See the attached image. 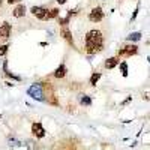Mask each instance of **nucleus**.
I'll return each instance as SVG.
<instances>
[{
	"label": "nucleus",
	"mask_w": 150,
	"mask_h": 150,
	"mask_svg": "<svg viewBox=\"0 0 150 150\" xmlns=\"http://www.w3.org/2000/svg\"><path fill=\"white\" fill-rule=\"evenodd\" d=\"M17 2H20V0H8V3H9V5H12V3H17Z\"/></svg>",
	"instance_id": "6ab92c4d"
},
{
	"label": "nucleus",
	"mask_w": 150,
	"mask_h": 150,
	"mask_svg": "<svg viewBox=\"0 0 150 150\" xmlns=\"http://www.w3.org/2000/svg\"><path fill=\"white\" fill-rule=\"evenodd\" d=\"M11 35V24L9 23H3L2 26H0V42L6 41Z\"/></svg>",
	"instance_id": "423d86ee"
},
{
	"label": "nucleus",
	"mask_w": 150,
	"mask_h": 150,
	"mask_svg": "<svg viewBox=\"0 0 150 150\" xmlns=\"http://www.w3.org/2000/svg\"><path fill=\"white\" fill-rule=\"evenodd\" d=\"M80 102H81V105L90 107V105H92V99H90V96H87V95H83V96L80 98Z\"/></svg>",
	"instance_id": "f8f14e48"
},
{
	"label": "nucleus",
	"mask_w": 150,
	"mask_h": 150,
	"mask_svg": "<svg viewBox=\"0 0 150 150\" xmlns=\"http://www.w3.org/2000/svg\"><path fill=\"white\" fill-rule=\"evenodd\" d=\"M119 62H120V59H119V57H110V59L105 62V68H107V69H112V68H116V66L119 65Z\"/></svg>",
	"instance_id": "9d476101"
},
{
	"label": "nucleus",
	"mask_w": 150,
	"mask_h": 150,
	"mask_svg": "<svg viewBox=\"0 0 150 150\" xmlns=\"http://www.w3.org/2000/svg\"><path fill=\"white\" fill-rule=\"evenodd\" d=\"M57 17H59V9L48 11V20H53V18H57Z\"/></svg>",
	"instance_id": "dca6fc26"
},
{
	"label": "nucleus",
	"mask_w": 150,
	"mask_h": 150,
	"mask_svg": "<svg viewBox=\"0 0 150 150\" xmlns=\"http://www.w3.org/2000/svg\"><path fill=\"white\" fill-rule=\"evenodd\" d=\"M30 12H32V15H35L39 20H45V21L48 20V9H45L42 6H33L30 9Z\"/></svg>",
	"instance_id": "7ed1b4c3"
},
{
	"label": "nucleus",
	"mask_w": 150,
	"mask_h": 150,
	"mask_svg": "<svg viewBox=\"0 0 150 150\" xmlns=\"http://www.w3.org/2000/svg\"><path fill=\"white\" fill-rule=\"evenodd\" d=\"M62 36H63L65 39L74 47V38H72V33L69 32V29H68L66 26H63V29H62Z\"/></svg>",
	"instance_id": "1a4fd4ad"
},
{
	"label": "nucleus",
	"mask_w": 150,
	"mask_h": 150,
	"mask_svg": "<svg viewBox=\"0 0 150 150\" xmlns=\"http://www.w3.org/2000/svg\"><path fill=\"white\" fill-rule=\"evenodd\" d=\"M0 119H2V114H0Z\"/></svg>",
	"instance_id": "412c9836"
},
{
	"label": "nucleus",
	"mask_w": 150,
	"mask_h": 150,
	"mask_svg": "<svg viewBox=\"0 0 150 150\" xmlns=\"http://www.w3.org/2000/svg\"><path fill=\"white\" fill-rule=\"evenodd\" d=\"M138 53V47L135 44H131V45H125L119 50V56H134Z\"/></svg>",
	"instance_id": "20e7f679"
},
{
	"label": "nucleus",
	"mask_w": 150,
	"mask_h": 150,
	"mask_svg": "<svg viewBox=\"0 0 150 150\" xmlns=\"http://www.w3.org/2000/svg\"><path fill=\"white\" fill-rule=\"evenodd\" d=\"M56 2L60 3V5H65V3H66V0H56Z\"/></svg>",
	"instance_id": "a211bd4d"
},
{
	"label": "nucleus",
	"mask_w": 150,
	"mask_h": 150,
	"mask_svg": "<svg viewBox=\"0 0 150 150\" xmlns=\"http://www.w3.org/2000/svg\"><path fill=\"white\" fill-rule=\"evenodd\" d=\"M126 39L131 41V42H132V41H140V39H141V33H140V32H134V33H131L129 36H126Z\"/></svg>",
	"instance_id": "ddd939ff"
},
{
	"label": "nucleus",
	"mask_w": 150,
	"mask_h": 150,
	"mask_svg": "<svg viewBox=\"0 0 150 150\" xmlns=\"http://www.w3.org/2000/svg\"><path fill=\"white\" fill-rule=\"evenodd\" d=\"M104 18V12H102V8L101 6H96L92 9V12L89 14V20L93 21V23H99Z\"/></svg>",
	"instance_id": "39448f33"
},
{
	"label": "nucleus",
	"mask_w": 150,
	"mask_h": 150,
	"mask_svg": "<svg viewBox=\"0 0 150 150\" xmlns=\"http://www.w3.org/2000/svg\"><path fill=\"white\" fill-rule=\"evenodd\" d=\"M0 8H2V0H0Z\"/></svg>",
	"instance_id": "aec40b11"
},
{
	"label": "nucleus",
	"mask_w": 150,
	"mask_h": 150,
	"mask_svg": "<svg viewBox=\"0 0 150 150\" xmlns=\"http://www.w3.org/2000/svg\"><path fill=\"white\" fill-rule=\"evenodd\" d=\"M24 14H26V6H24L23 3H20L14 9V12H12V15H14L15 18H21V17H24Z\"/></svg>",
	"instance_id": "6e6552de"
},
{
	"label": "nucleus",
	"mask_w": 150,
	"mask_h": 150,
	"mask_svg": "<svg viewBox=\"0 0 150 150\" xmlns=\"http://www.w3.org/2000/svg\"><path fill=\"white\" fill-rule=\"evenodd\" d=\"M104 50V35L101 30H90L86 35V51L89 54H96Z\"/></svg>",
	"instance_id": "f257e3e1"
},
{
	"label": "nucleus",
	"mask_w": 150,
	"mask_h": 150,
	"mask_svg": "<svg viewBox=\"0 0 150 150\" xmlns=\"http://www.w3.org/2000/svg\"><path fill=\"white\" fill-rule=\"evenodd\" d=\"M120 69H122V75H123V77H128V63H126V62H122V63H120Z\"/></svg>",
	"instance_id": "2eb2a0df"
},
{
	"label": "nucleus",
	"mask_w": 150,
	"mask_h": 150,
	"mask_svg": "<svg viewBox=\"0 0 150 150\" xmlns=\"http://www.w3.org/2000/svg\"><path fill=\"white\" fill-rule=\"evenodd\" d=\"M8 45H0V56H5L8 53Z\"/></svg>",
	"instance_id": "f3484780"
},
{
	"label": "nucleus",
	"mask_w": 150,
	"mask_h": 150,
	"mask_svg": "<svg viewBox=\"0 0 150 150\" xmlns=\"http://www.w3.org/2000/svg\"><path fill=\"white\" fill-rule=\"evenodd\" d=\"M50 83L47 86V83H35L33 86L29 87L27 93L33 98V99H38V101H45V96H47V90L50 89Z\"/></svg>",
	"instance_id": "f03ea898"
},
{
	"label": "nucleus",
	"mask_w": 150,
	"mask_h": 150,
	"mask_svg": "<svg viewBox=\"0 0 150 150\" xmlns=\"http://www.w3.org/2000/svg\"><path fill=\"white\" fill-rule=\"evenodd\" d=\"M99 78H101V72H95L92 75V78H90V84L92 86H96V83L99 81Z\"/></svg>",
	"instance_id": "4468645a"
},
{
	"label": "nucleus",
	"mask_w": 150,
	"mask_h": 150,
	"mask_svg": "<svg viewBox=\"0 0 150 150\" xmlns=\"http://www.w3.org/2000/svg\"><path fill=\"white\" fill-rule=\"evenodd\" d=\"M65 75H66V66L62 63V65L54 71V77H56V78H63Z\"/></svg>",
	"instance_id": "9b49d317"
},
{
	"label": "nucleus",
	"mask_w": 150,
	"mask_h": 150,
	"mask_svg": "<svg viewBox=\"0 0 150 150\" xmlns=\"http://www.w3.org/2000/svg\"><path fill=\"white\" fill-rule=\"evenodd\" d=\"M32 134L36 137V138H44L45 137V129L42 128L41 123H33L32 125Z\"/></svg>",
	"instance_id": "0eeeda50"
}]
</instances>
